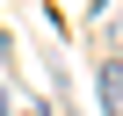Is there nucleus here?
Here are the masks:
<instances>
[{
    "label": "nucleus",
    "instance_id": "f257e3e1",
    "mask_svg": "<svg viewBox=\"0 0 123 116\" xmlns=\"http://www.w3.org/2000/svg\"><path fill=\"white\" fill-rule=\"evenodd\" d=\"M94 94H101V109H109V116H123V58H109V65L94 73Z\"/></svg>",
    "mask_w": 123,
    "mask_h": 116
},
{
    "label": "nucleus",
    "instance_id": "f03ea898",
    "mask_svg": "<svg viewBox=\"0 0 123 116\" xmlns=\"http://www.w3.org/2000/svg\"><path fill=\"white\" fill-rule=\"evenodd\" d=\"M7 109H15V102H7V87H0V116H7Z\"/></svg>",
    "mask_w": 123,
    "mask_h": 116
}]
</instances>
